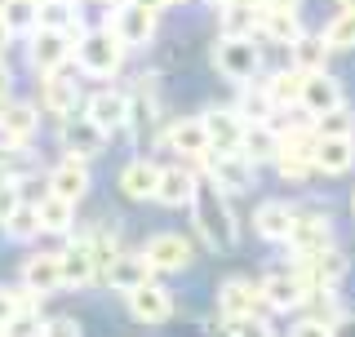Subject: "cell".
<instances>
[{
	"instance_id": "31",
	"label": "cell",
	"mask_w": 355,
	"mask_h": 337,
	"mask_svg": "<svg viewBox=\"0 0 355 337\" xmlns=\"http://www.w3.org/2000/svg\"><path fill=\"white\" fill-rule=\"evenodd\" d=\"M280 133H275V125H249L244 129V142L240 151L249 155L253 164H275V155H280Z\"/></svg>"
},
{
	"instance_id": "39",
	"label": "cell",
	"mask_w": 355,
	"mask_h": 337,
	"mask_svg": "<svg viewBox=\"0 0 355 337\" xmlns=\"http://www.w3.org/2000/svg\"><path fill=\"white\" fill-rule=\"evenodd\" d=\"M311 125H315L320 138H355V111L351 107H338V111H329V116L311 120Z\"/></svg>"
},
{
	"instance_id": "5",
	"label": "cell",
	"mask_w": 355,
	"mask_h": 337,
	"mask_svg": "<svg viewBox=\"0 0 355 337\" xmlns=\"http://www.w3.org/2000/svg\"><path fill=\"white\" fill-rule=\"evenodd\" d=\"M27 58H31V71L36 76L67 71V62H76V36L53 31V27H36L27 36Z\"/></svg>"
},
{
	"instance_id": "29",
	"label": "cell",
	"mask_w": 355,
	"mask_h": 337,
	"mask_svg": "<svg viewBox=\"0 0 355 337\" xmlns=\"http://www.w3.org/2000/svg\"><path fill=\"white\" fill-rule=\"evenodd\" d=\"M324 62H329L324 36H311V31H302V36L288 44V67H297V71L315 76V71H324Z\"/></svg>"
},
{
	"instance_id": "50",
	"label": "cell",
	"mask_w": 355,
	"mask_h": 337,
	"mask_svg": "<svg viewBox=\"0 0 355 337\" xmlns=\"http://www.w3.org/2000/svg\"><path fill=\"white\" fill-rule=\"evenodd\" d=\"M138 5H147V9H155V14H160L164 5H173V0H138Z\"/></svg>"
},
{
	"instance_id": "38",
	"label": "cell",
	"mask_w": 355,
	"mask_h": 337,
	"mask_svg": "<svg viewBox=\"0 0 355 337\" xmlns=\"http://www.w3.org/2000/svg\"><path fill=\"white\" fill-rule=\"evenodd\" d=\"M5 235H9V240H18V244L36 240V235H40V213H36V205H27V200H22V205L14 209V218L5 222Z\"/></svg>"
},
{
	"instance_id": "14",
	"label": "cell",
	"mask_w": 355,
	"mask_h": 337,
	"mask_svg": "<svg viewBox=\"0 0 355 337\" xmlns=\"http://www.w3.org/2000/svg\"><path fill=\"white\" fill-rule=\"evenodd\" d=\"M293 271H302L311 288H338L347 279L351 262L342 249H324V253H311V257H293Z\"/></svg>"
},
{
	"instance_id": "54",
	"label": "cell",
	"mask_w": 355,
	"mask_h": 337,
	"mask_svg": "<svg viewBox=\"0 0 355 337\" xmlns=\"http://www.w3.org/2000/svg\"><path fill=\"white\" fill-rule=\"evenodd\" d=\"M0 337H5V329H0Z\"/></svg>"
},
{
	"instance_id": "25",
	"label": "cell",
	"mask_w": 355,
	"mask_h": 337,
	"mask_svg": "<svg viewBox=\"0 0 355 337\" xmlns=\"http://www.w3.org/2000/svg\"><path fill=\"white\" fill-rule=\"evenodd\" d=\"M293 222H297V209L288 205V200H262L258 213H253V231L271 244H284L288 231H293Z\"/></svg>"
},
{
	"instance_id": "28",
	"label": "cell",
	"mask_w": 355,
	"mask_h": 337,
	"mask_svg": "<svg viewBox=\"0 0 355 337\" xmlns=\"http://www.w3.org/2000/svg\"><path fill=\"white\" fill-rule=\"evenodd\" d=\"M355 164V138H320L315 142V173L342 178Z\"/></svg>"
},
{
	"instance_id": "23",
	"label": "cell",
	"mask_w": 355,
	"mask_h": 337,
	"mask_svg": "<svg viewBox=\"0 0 355 337\" xmlns=\"http://www.w3.org/2000/svg\"><path fill=\"white\" fill-rule=\"evenodd\" d=\"M129 302V316L138 320V324H164L173 316V293L164 284H142V288H133V293L125 297Z\"/></svg>"
},
{
	"instance_id": "35",
	"label": "cell",
	"mask_w": 355,
	"mask_h": 337,
	"mask_svg": "<svg viewBox=\"0 0 355 337\" xmlns=\"http://www.w3.org/2000/svg\"><path fill=\"white\" fill-rule=\"evenodd\" d=\"M31 178H36V160L27 147H0V182L27 187Z\"/></svg>"
},
{
	"instance_id": "33",
	"label": "cell",
	"mask_w": 355,
	"mask_h": 337,
	"mask_svg": "<svg viewBox=\"0 0 355 337\" xmlns=\"http://www.w3.org/2000/svg\"><path fill=\"white\" fill-rule=\"evenodd\" d=\"M258 31L275 44H293L302 36V14H280V9H262L258 14Z\"/></svg>"
},
{
	"instance_id": "41",
	"label": "cell",
	"mask_w": 355,
	"mask_h": 337,
	"mask_svg": "<svg viewBox=\"0 0 355 337\" xmlns=\"http://www.w3.org/2000/svg\"><path fill=\"white\" fill-rule=\"evenodd\" d=\"M40 333H44V320H40L36 302H27V306L5 324V337H40Z\"/></svg>"
},
{
	"instance_id": "34",
	"label": "cell",
	"mask_w": 355,
	"mask_h": 337,
	"mask_svg": "<svg viewBox=\"0 0 355 337\" xmlns=\"http://www.w3.org/2000/svg\"><path fill=\"white\" fill-rule=\"evenodd\" d=\"M0 18L14 36H31L40 27V0H0Z\"/></svg>"
},
{
	"instance_id": "9",
	"label": "cell",
	"mask_w": 355,
	"mask_h": 337,
	"mask_svg": "<svg viewBox=\"0 0 355 337\" xmlns=\"http://www.w3.org/2000/svg\"><path fill=\"white\" fill-rule=\"evenodd\" d=\"M142 253H147V262L160 275H178V271H187V266L196 262L191 240H187V235H178V231H155L151 240L142 244Z\"/></svg>"
},
{
	"instance_id": "26",
	"label": "cell",
	"mask_w": 355,
	"mask_h": 337,
	"mask_svg": "<svg viewBox=\"0 0 355 337\" xmlns=\"http://www.w3.org/2000/svg\"><path fill=\"white\" fill-rule=\"evenodd\" d=\"M160 168L147 160V155H138V160H129L125 168H120V191H125L129 200H155V191H160Z\"/></svg>"
},
{
	"instance_id": "37",
	"label": "cell",
	"mask_w": 355,
	"mask_h": 337,
	"mask_svg": "<svg viewBox=\"0 0 355 337\" xmlns=\"http://www.w3.org/2000/svg\"><path fill=\"white\" fill-rule=\"evenodd\" d=\"M320 36H324L329 53H351V49H355V9H342V14L333 18L329 27L320 31Z\"/></svg>"
},
{
	"instance_id": "51",
	"label": "cell",
	"mask_w": 355,
	"mask_h": 337,
	"mask_svg": "<svg viewBox=\"0 0 355 337\" xmlns=\"http://www.w3.org/2000/svg\"><path fill=\"white\" fill-rule=\"evenodd\" d=\"M205 5H214V9H222V5H231V0H205Z\"/></svg>"
},
{
	"instance_id": "6",
	"label": "cell",
	"mask_w": 355,
	"mask_h": 337,
	"mask_svg": "<svg viewBox=\"0 0 355 337\" xmlns=\"http://www.w3.org/2000/svg\"><path fill=\"white\" fill-rule=\"evenodd\" d=\"M58 142H62V151L67 155H76V160H98V155L107 151V142H111V133L103 125H94V120L85 116H67L62 120V129H58Z\"/></svg>"
},
{
	"instance_id": "49",
	"label": "cell",
	"mask_w": 355,
	"mask_h": 337,
	"mask_svg": "<svg viewBox=\"0 0 355 337\" xmlns=\"http://www.w3.org/2000/svg\"><path fill=\"white\" fill-rule=\"evenodd\" d=\"M9 40H14V31H9V27H5V18H0V53H5V44H9Z\"/></svg>"
},
{
	"instance_id": "21",
	"label": "cell",
	"mask_w": 355,
	"mask_h": 337,
	"mask_svg": "<svg viewBox=\"0 0 355 337\" xmlns=\"http://www.w3.org/2000/svg\"><path fill=\"white\" fill-rule=\"evenodd\" d=\"M196 191H200V178H196L191 164H164L160 168V191H155V205L182 209V205H191V200H196Z\"/></svg>"
},
{
	"instance_id": "22",
	"label": "cell",
	"mask_w": 355,
	"mask_h": 337,
	"mask_svg": "<svg viewBox=\"0 0 355 337\" xmlns=\"http://www.w3.org/2000/svg\"><path fill=\"white\" fill-rule=\"evenodd\" d=\"M151 275H155V266L147 262V253H120L116 262L103 271L107 279V288H116V293H133V288H142V284H151Z\"/></svg>"
},
{
	"instance_id": "10",
	"label": "cell",
	"mask_w": 355,
	"mask_h": 337,
	"mask_svg": "<svg viewBox=\"0 0 355 337\" xmlns=\"http://www.w3.org/2000/svg\"><path fill=\"white\" fill-rule=\"evenodd\" d=\"M258 288H262V302H266L271 311H302L306 297H311L306 275L293 271V266H288V271H271Z\"/></svg>"
},
{
	"instance_id": "3",
	"label": "cell",
	"mask_w": 355,
	"mask_h": 337,
	"mask_svg": "<svg viewBox=\"0 0 355 337\" xmlns=\"http://www.w3.org/2000/svg\"><path fill=\"white\" fill-rule=\"evenodd\" d=\"M205 182H214L227 196H244V191L258 187V164L249 160L244 151H209L205 160H196Z\"/></svg>"
},
{
	"instance_id": "44",
	"label": "cell",
	"mask_w": 355,
	"mask_h": 337,
	"mask_svg": "<svg viewBox=\"0 0 355 337\" xmlns=\"http://www.w3.org/2000/svg\"><path fill=\"white\" fill-rule=\"evenodd\" d=\"M288 337H338V333H333V324L315 320V316H306V320H297L293 329H288Z\"/></svg>"
},
{
	"instance_id": "43",
	"label": "cell",
	"mask_w": 355,
	"mask_h": 337,
	"mask_svg": "<svg viewBox=\"0 0 355 337\" xmlns=\"http://www.w3.org/2000/svg\"><path fill=\"white\" fill-rule=\"evenodd\" d=\"M27 302H36V297L27 293V288H0V329H5V324L18 316Z\"/></svg>"
},
{
	"instance_id": "42",
	"label": "cell",
	"mask_w": 355,
	"mask_h": 337,
	"mask_svg": "<svg viewBox=\"0 0 355 337\" xmlns=\"http://www.w3.org/2000/svg\"><path fill=\"white\" fill-rule=\"evenodd\" d=\"M227 324V337H275V329H271V320L262 316H240V320H222Z\"/></svg>"
},
{
	"instance_id": "55",
	"label": "cell",
	"mask_w": 355,
	"mask_h": 337,
	"mask_svg": "<svg viewBox=\"0 0 355 337\" xmlns=\"http://www.w3.org/2000/svg\"><path fill=\"white\" fill-rule=\"evenodd\" d=\"M173 5H178V0H173Z\"/></svg>"
},
{
	"instance_id": "11",
	"label": "cell",
	"mask_w": 355,
	"mask_h": 337,
	"mask_svg": "<svg viewBox=\"0 0 355 337\" xmlns=\"http://www.w3.org/2000/svg\"><path fill=\"white\" fill-rule=\"evenodd\" d=\"M284 244L293 257H311V253L333 249V218L329 213H297V222H293Z\"/></svg>"
},
{
	"instance_id": "18",
	"label": "cell",
	"mask_w": 355,
	"mask_h": 337,
	"mask_svg": "<svg viewBox=\"0 0 355 337\" xmlns=\"http://www.w3.org/2000/svg\"><path fill=\"white\" fill-rule=\"evenodd\" d=\"M22 288H27L31 297H49V293H58L62 284V257L58 253H31L27 262H22Z\"/></svg>"
},
{
	"instance_id": "7",
	"label": "cell",
	"mask_w": 355,
	"mask_h": 337,
	"mask_svg": "<svg viewBox=\"0 0 355 337\" xmlns=\"http://www.w3.org/2000/svg\"><path fill=\"white\" fill-rule=\"evenodd\" d=\"M107 27L125 40V49H147V44L155 40V9L138 5V0H125V5L111 9Z\"/></svg>"
},
{
	"instance_id": "12",
	"label": "cell",
	"mask_w": 355,
	"mask_h": 337,
	"mask_svg": "<svg viewBox=\"0 0 355 337\" xmlns=\"http://www.w3.org/2000/svg\"><path fill=\"white\" fill-rule=\"evenodd\" d=\"M40 129V107L22 103V98H9L0 103V147H27Z\"/></svg>"
},
{
	"instance_id": "52",
	"label": "cell",
	"mask_w": 355,
	"mask_h": 337,
	"mask_svg": "<svg viewBox=\"0 0 355 337\" xmlns=\"http://www.w3.org/2000/svg\"><path fill=\"white\" fill-rule=\"evenodd\" d=\"M338 5H342V9H355V0H338Z\"/></svg>"
},
{
	"instance_id": "47",
	"label": "cell",
	"mask_w": 355,
	"mask_h": 337,
	"mask_svg": "<svg viewBox=\"0 0 355 337\" xmlns=\"http://www.w3.org/2000/svg\"><path fill=\"white\" fill-rule=\"evenodd\" d=\"M9 89H14V71H9L5 53H0V103H9Z\"/></svg>"
},
{
	"instance_id": "15",
	"label": "cell",
	"mask_w": 355,
	"mask_h": 337,
	"mask_svg": "<svg viewBox=\"0 0 355 337\" xmlns=\"http://www.w3.org/2000/svg\"><path fill=\"white\" fill-rule=\"evenodd\" d=\"M200 120H205V133H209V151H240L249 120L236 107H209Z\"/></svg>"
},
{
	"instance_id": "20",
	"label": "cell",
	"mask_w": 355,
	"mask_h": 337,
	"mask_svg": "<svg viewBox=\"0 0 355 337\" xmlns=\"http://www.w3.org/2000/svg\"><path fill=\"white\" fill-rule=\"evenodd\" d=\"M164 147L173 155H182V160H205L209 155V133H205V120L200 116H187V120H173L169 129H164Z\"/></svg>"
},
{
	"instance_id": "1",
	"label": "cell",
	"mask_w": 355,
	"mask_h": 337,
	"mask_svg": "<svg viewBox=\"0 0 355 337\" xmlns=\"http://www.w3.org/2000/svg\"><path fill=\"white\" fill-rule=\"evenodd\" d=\"M191 222H196V235L214 253L236 249V240H240L236 213H231V205H227V191H218L214 182H200L196 200H191Z\"/></svg>"
},
{
	"instance_id": "27",
	"label": "cell",
	"mask_w": 355,
	"mask_h": 337,
	"mask_svg": "<svg viewBox=\"0 0 355 337\" xmlns=\"http://www.w3.org/2000/svg\"><path fill=\"white\" fill-rule=\"evenodd\" d=\"M36 213H40V235H71L76 231V200H67V196L44 191L36 200Z\"/></svg>"
},
{
	"instance_id": "2",
	"label": "cell",
	"mask_w": 355,
	"mask_h": 337,
	"mask_svg": "<svg viewBox=\"0 0 355 337\" xmlns=\"http://www.w3.org/2000/svg\"><path fill=\"white\" fill-rule=\"evenodd\" d=\"M125 40L111 27H89L80 40H76V71L89 76V80H111L125 67Z\"/></svg>"
},
{
	"instance_id": "40",
	"label": "cell",
	"mask_w": 355,
	"mask_h": 337,
	"mask_svg": "<svg viewBox=\"0 0 355 337\" xmlns=\"http://www.w3.org/2000/svg\"><path fill=\"white\" fill-rule=\"evenodd\" d=\"M306 306H311V316L324 320V324H338V320H342V297H338V288H311Z\"/></svg>"
},
{
	"instance_id": "53",
	"label": "cell",
	"mask_w": 355,
	"mask_h": 337,
	"mask_svg": "<svg viewBox=\"0 0 355 337\" xmlns=\"http://www.w3.org/2000/svg\"><path fill=\"white\" fill-rule=\"evenodd\" d=\"M351 213H355V191H351Z\"/></svg>"
},
{
	"instance_id": "45",
	"label": "cell",
	"mask_w": 355,
	"mask_h": 337,
	"mask_svg": "<svg viewBox=\"0 0 355 337\" xmlns=\"http://www.w3.org/2000/svg\"><path fill=\"white\" fill-rule=\"evenodd\" d=\"M22 205V187L14 182H0V227H5L9 218H14V209Z\"/></svg>"
},
{
	"instance_id": "16",
	"label": "cell",
	"mask_w": 355,
	"mask_h": 337,
	"mask_svg": "<svg viewBox=\"0 0 355 337\" xmlns=\"http://www.w3.org/2000/svg\"><path fill=\"white\" fill-rule=\"evenodd\" d=\"M262 306H266V302H262V288L253 284V279L231 275V279H222V284H218V316H222V320L258 316Z\"/></svg>"
},
{
	"instance_id": "24",
	"label": "cell",
	"mask_w": 355,
	"mask_h": 337,
	"mask_svg": "<svg viewBox=\"0 0 355 337\" xmlns=\"http://www.w3.org/2000/svg\"><path fill=\"white\" fill-rule=\"evenodd\" d=\"M89 187H94V173H89V160H76V155H62L58 164H53L49 173V191L53 196H67V200H80L89 196Z\"/></svg>"
},
{
	"instance_id": "17",
	"label": "cell",
	"mask_w": 355,
	"mask_h": 337,
	"mask_svg": "<svg viewBox=\"0 0 355 337\" xmlns=\"http://www.w3.org/2000/svg\"><path fill=\"white\" fill-rule=\"evenodd\" d=\"M338 107H347V89H342V80L333 71H315V76H306V89H302V111L311 120H320V116H329V111H338Z\"/></svg>"
},
{
	"instance_id": "46",
	"label": "cell",
	"mask_w": 355,
	"mask_h": 337,
	"mask_svg": "<svg viewBox=\"0 0 355 337\" xmlns=\"http://www.w3.org/2000/svg\"><path fill=\"white\" fill-rule=\"evenodd\" d=\"M40 337H80V324H76L71 316H53V320H44Z\"/></svg>"
},
{
	"instance_id": "32",
	"label": "cell",
	"mask_w": 355,
	"mask_h": 337,
	"mask_svg": "<svg viewBox=\"0 0 355 337\" xmlns=\"http://www.w3.org/2000/svg\"><path fill=\"white\" fill-rule=\"evenodd\" d=\"M266 89H271L275 107H302V89H306V71H297V67H280V71L266 76Z\"/></svg>"
},
{
	"instance_id": "19",
	"label": "cell",
	"mask_w": 355,
	"mask_h": 337,
	"mask_svg": "<svg viewBox=\"0 0 355 337\" xmlns=\"http://www.w3.org/2000/svg\"><path fill=\"white\" fill-rule=\"evenodd\" d=\"M40 107L49 111V116H58V120H67V116H76V107H80V80L76 76H67V71H53V76H40Z\"/></svg>"
},
{
	"instance_id": "4",
	"label": "cell",
	"mask_w": 355,
	"mask_h": 337,
	"mask_svg": "<svg viewBox=\"0 0 355 337\" xmlns=\"http://www.w3.org/2000/svg\"><path fill=\"white\" fill-rule=\"evenodd\" d=\"M214 67L218 76H227L231 85H249L262 71V49L253 36H218L214 44Z\"/></svg>"
},
{
	"instance_id": "8",
	"label": "cell",
	"mask_w": 355,
	"mask_h": 337,
	"mask_svg": "<svg viewBox=\"0 0 355 337\" xmlns=\"http://www.w3.org/2000/svg\"><path fill=\"white\" fill-rule=\"evenodd\" d=\"M58 257H62V284H67V288H89L98 275H103L89 231H85V235H71V240L58 249Z\"/></svg>"
},
{
	"instance_id": "13",
	"label": "cell",
	"mask_w": 355,
	"mask_h": 337,
	"mask_svg": "<svg viewBox=\"0 0 355 337\" xmlns=\"http://www.w3.org/2000/svg\"><path fill=\"white\" fill-rule=\"evenodd\" d=\"M129 111H133V94H125V89H98V94L85 98V116L94 125H103L107 133L129 129Z\"/></svg>"
},
{
	"instance_id": "48",
	"label": "cell",
	"mask_w": 355,
	"mask_h": 337,
	"mask_svg": "<svg viewBox=\"0 0 355 337\" xmlns=\"http://www.w3.org/2000/svg\"><path fill=\"white\" fill-rule=\"evenodd\" d=\"M262 9H280V14H302V0H262Z\"/></svg>"
},
{
	"instance_id": "30",
	"label": "cell",
	"mask_w": 355,
	"mask_h": 337,
	"mask_svg": "<svg viewBox=\"0 0 355 337\" xmlns=\"http://www.w3.org/2000/svg\"><path fill=\"white\" fill-rule=\"evenodd\" d=\"M236 111L249 125H271L275 120V98H271V89L266 85H240V103H236Z\"/></svg>"
},
{
	"instance_id": "36",
	"label": "cell",
	"mask_w": 355,
	"mask_h": 337,
	"mask_svg": "<svg viewBox=\"0 0 355 337\" xmlns=\"http://www.w3.org/2000/svg\"><path fill=\"white\" fill-rule=\"evenodd\" d=\"M258 14L262 9H244V5H222L218 9V36H253L258 31Z\"/></svg>"
}]
</instances>
